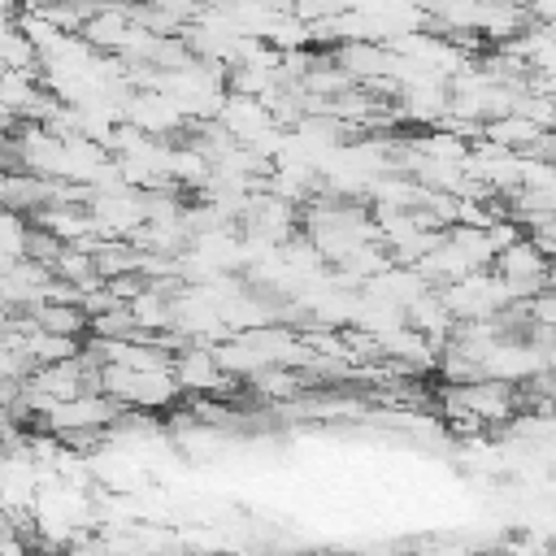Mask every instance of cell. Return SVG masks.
<instances>
[{
    "mask_svg": "<svg viewBox=\"0 0 556 556\" xmlns=\"http://www.w3.org/2000/svg\"><path fill=\"white\" fill-rule=\"evenodd\" d=\"M100 391L113 395L122 408H139V413H161L178 400V378L174 369H122V365H104L100 369Z\"/></svg>",
    "mask_w": 556,
    "mask_h": 556,
    "instance_id": "1",
    "label": "cell"
},
{
    "mask_svg": "<svg viewBox=\"0 0 556 556\" xmlns=\"http://www.w3.org/2000/svg\"><path fill=\"white\" fill-rule=\"evenodd\" d=\"M439 295H443V304L452 308L456 321H491V317H500L504 308L517 304V295L508 291V282L495 269H478L469 278H456V282L439 287Z\"/></svg>",
    "mask_w": 556,
    "mask_h": 556,
    "instance_id": "2",
    "label": "cell"
},
{
    "mask_svg": "<svg viewBox=\"0 0 556 556\" xmlns=\"http://www.w3.org/2000/svg\"><path fill=\"white\" fill-rule=\"evenodd\" d=\"M504 282H508V291L517 295V300H534V295H543L547 287H552V278H556V261H552V252L534 239V235H521L513 248H504L500 256H495V265H491Z\"/></svg>",
    "mask_w": 556,
    "mask_h": 556,
    "instance_id": "3",
    "label": "cell"
},
{
    "mask_svg": "<svg viewBox=\"0 0 556 556\" xmlns=\"http://www.w3.org/2000/svg\"><path fill=\"white\" fill-rule=\"evenodd\" d=\"M443 404L473 413L482 426H504L521 408V391L513 382H500V378H473V382H447Z\"/></svg>",
    "mask_w": 556,
    "mask_h": 556,
    "instance_id": "4",
    "label": "cell"
},
{
    "mask_svg": "<svg viewBox=\"0 0 556 556\" xmlns=\"http://www.w3.org/2000/svg\"><path fill=\"white\" fill-rule=\"evenodd\" d=\"M126 122L139 126L143 135H156V139H169V135H187V130H191L187 109H182L169 91H161V87L135 91L130 104H126Z\"/></svg>",
    "mask_w": 556,
    "mask_h": 556,
    "instance_id": "5",
    "label": "cell"
},
{
    "mask_svg": "<svg viewBox=\"0 0 556 556\" xmlns=\"http://www.w3.org/2000/svg\"><path fill=\"white\" fill-rule=\"evenodd\" d=\"M174 378H178V387L191 391V395H222L226 382H235V378L222 369L217 348H208V343H187V348H178V352H174Z\"/></svg>",
    "mask_w": 556,
    "mask_h": 556,
    "instance_id": "6",
    "label": "cell"
},
{
    "mask_svg": "<svg viewBox=\"0 0 556 556\" xmlns=\"http://www.w3.org/2000/svg\"><path fill=\"white\" fill-rule=\"evenodd\" d=\"M217 122L230 130V139H239V143H248V148L261 143L269 130L282 126V122L274 117V109H269L265 96H243V91H230V96H226Z\"/></svg>",
    "mask_w": 556,
    "mask_h": 556,
    "instance_id": "7",
    "label": "cell"
},
{
    "mask_svg": "<svg viewBox=\"0 0 556 556\" xmlns=\"http://www.w3.org/2000/svg\"><path fill=\"white\" fill-rule=\"evenodd\" d=\"M543 135H547V126L534 122V117H526L521 109H513V113H504V117H495V122L482 126V139H491L500 148H513V152H534V143Z\"/></svg>",
    "mask_w": 556,
    "mask_h": 556,
    "instance_id": "8",
    "label": "cell"
},
{
    "mask_svg": "<svg viewBox=\"0 0 556 556\" xmlns=\"http://www.w3.org/2000/svg\"><path fill=\"white\" fill-rule=\"evenodd\" d=\"M4 70L43 74V56H39L35 39L22 30V22H4Z\"/></svg>",
    "mask_w": 556,
    "mask_h": 556,
    "instance_id": "9",
    "label": "cell"
}]
</instances>
